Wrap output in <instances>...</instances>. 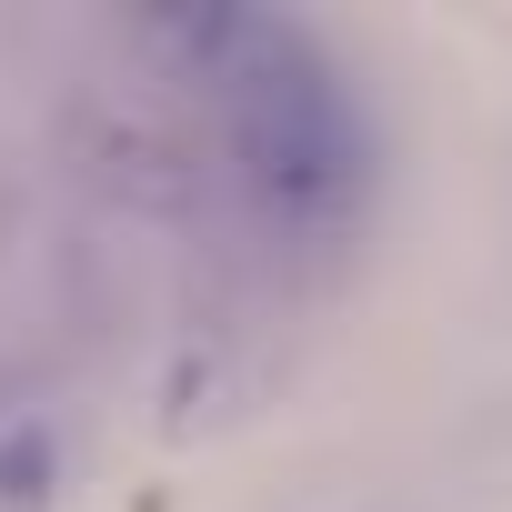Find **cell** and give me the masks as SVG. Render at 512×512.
Instances as JSON below:
<instances>
[{
	"instance_id": "6da1fadb",
	"label": "cell",
	"mask_w": 512,
	"mask_h": 512,
	"mask_svg": "<svg viewBox=\"0 0 512 512\" xmlns=\"http://www.w3.org/2000/svg\"><path fill=\"white\" fill-rule=\"evenodd\" d=\"M181 41L231 91L262 181H282L292 201H342L362 181V111H352L342 71L312 51V31L251 21V11H211V21H181Z\"/></svg>"
}]
</instances>
